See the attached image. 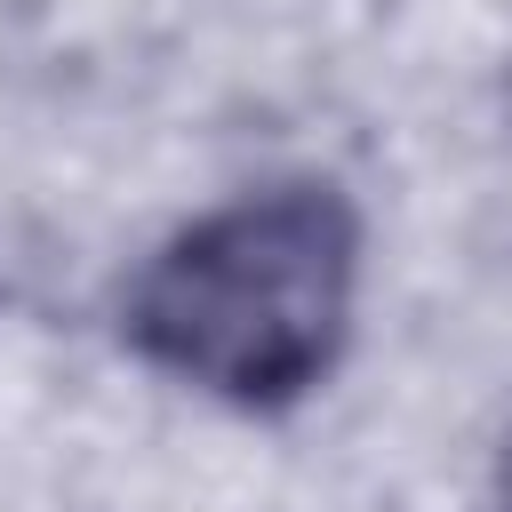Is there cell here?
Listing matches in <instances>:
<instances>
[{
  "label": "cell",
  "mask_w": 512,
  "mask_h": 512,
  "mask_svg": "<svg viewBox=\"0 0 512 512\" xmlns=\"http://www.w3.org/2000/svg\"><path fill=\"white\" fill-rule=\"evenodd\" d=\"M480 512H512V440H504V464H496V488H488Z\"/></svg>",
  "instance_id": "obj_2"
},
{
  "label": "cell",
  "mask_w": 512,
  "mask_h": 512,
  "mask_svg": "<svg viewBox=\"0 0 512 512\" xmlns=\"http://www.w3.org/2000/svg\"><path fill=\"white\" fill-rule=\"evenodd\" d=\"M360 208L328 176H272L200 216H184L120 288V344L232 408L288 416L304 408L352 344L360 312Z\"/></svg>",
  "instance_id": "obj_1"
}]
</instances>
